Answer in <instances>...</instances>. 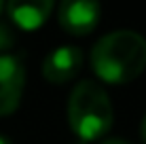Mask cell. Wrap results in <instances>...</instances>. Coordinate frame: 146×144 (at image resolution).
<instances>
[{
  "label": "cell",
  "mask_w": 146,
  "mask_h": 144,
  "mask_svg": "<svg viewBox=\"0 0 146 144\" xmlns=\"http://www.w3.org/2000/svg\"><path fill=\"white\" fill-rule=\"evenodd\" d=\"M91 68L104 83H131L146 68V38L133 30L104 34L91 49Z\"/></svg>",
  "instance_id": "cell-1"
},
{
  "label": "cell",
  "mask_w": 146,
  "mask_h": 144,
  "mask_svg": "<svg viewBox=\"0 0 146 144\" xmlns=\"http://www.w3.org/2000/svg\"><path fill=\"white\" fill-rule=\"evenodd\" d=\"M68 121L83 142L104 138L112 127L114 108L106 89L95 81H80L68 100Z\"/></svg>",
  "instance_id": "cell-2"
},
{
  "label": "cell",
  "mask_w": 146,
  "mask_h": 144,
  "mask_svg": "<svg viewBox=\"0 0 146 144\" xmlns=\"http://www.w3.org/2000/svg\"><path fill=\"white\" fill-rule=\"evenodd\" d=\"M26 87V68L17 55H0V117H9L19 108Z\"/></svg>",
  "instance_id": "cell-3"
},
{
  "label": "cell",
  "mask_w": 146,
  "mask_h": 144,
  "mask_svg": "<svg viewBox=\"0 0 146 144\" xmlns=\"http://www.w3.org/2000/svg\"><path fill=\"white\" fill-rule=\"evenodd\" d=\"M100 13L102 9L98 2H89V0L62 2L57 7V21L72 36H87L98 28Z\"/></svg>",
  "instance_id": "cell-4"
},
{
  "label": "cell",
  "mask_w": 146,
  "mask_h": 144,
  "mask_svg": "<svg viewBox=\"0 0 146 144\" xmlns=\"http://www.w3.org/2000/svg\"><path fill=\"white\" fill-rule=\"evenodd\" d=\"M83 66V53L78 47L72 44H64L57 47L44 57L42 62V76L53 85H62L74 78Z\"/></svg>",
  "instance_id": "cell-5"
},
{
  "label": "cell",
  "mask_w": 146,
  "mask_h": 144,
  "mask_svg": "<svg viewBox=\"0 0 146 144\" xmlns=\"http://www.w3.org/2000/svg\"><path fill=\"white\" fill-rule=\"evenodd\" d=\"M53 11L51 0H36V2H9L7 13L21 30H36L49 19Z\"/></svg>",
  "instance_id": "cell-6"
},
{
  "label": "cell",
  "mask_w": 146,
  "mask_h": 144,
  "mask_svg": "<svg viewBox=\"0 0 146 144\" xmlns=\"http://www.w3.org/2000/svg\"><path fill=\"white\" fill-rule=\"evenodd\" d=\"M15 44V34L13 30L9 26H4V23H0V53L2 51H9Z\"/></svg>",
  "instance_id": "cell-7"
},
{
  "label": "cell",
  "mask_w": 146,
  "mask_h": 144,
  "mask_svg": "<svg viewBox=\"0 0 146 144\" xmlns=\"http://www.w3.org/2000/svg\"><path fill=\"white\" fill-rule=\"evenodd\" d=\"M102 144H133V142H127V140H123V138H106Z\"/></svg>",
  "instance_id": "cell-8"
},
{
  "label": "cell",
  "mask_w": 146,
  "mask_h": 144,
  "mask_svg": "<svg viewBox=\"0 0 146 144\" xmlns=\"http://www.w3.org/2000/svg\"><path fill=\"white\" fill-rule=\"evenodd\" d=\"M140 133H142V140L146 142V117H144V121H142V127H140Z\"/></svg>",
  "instance_id": "cell-9"
},
{
  "label": "cell",
  "mask_w": 146,
  "mask_h": 144,
  "mask_svg": "<svg viewBox=\"0 0 146 144\" xmlns=\"http://www.w3.org/2000/svg\"><path fill=\"white\" fill-rule=\"evenodd\" d=\"M0 144H13L11 140H9L7 136H2V133H0Z\"/></svg>",
  "instance_id": "cell-10"
},
{
  "label": "cell",
  "mask_w": 146,
  "mask_h": 144,
  "mask_svg": "<svg viewBox=\"0 0 146 144\" xmlns=\"http://www.w3.org/2000/svg\"><path fill=\"white\" fill-rule=\"evenodd\" d=\"M72 144H87V142H83V140H76V142H72Z\"/></svg>",
  "instance_id": "cell-11"
},
{
  "label": "cell",
  "mask_w": 146,
  "mask_h": 144,
  "mask_svg": "<svg viewBox=\"0 0 146 144\" xmlns=\"http://www.w3.org/2000/svg\"><path fill=\"white\" fill-rule=\"evenodd\" d=\"M0 11H2V4H0Z\"/></svg>",
  "instance_id": "cell-12"
}]
</instances>
